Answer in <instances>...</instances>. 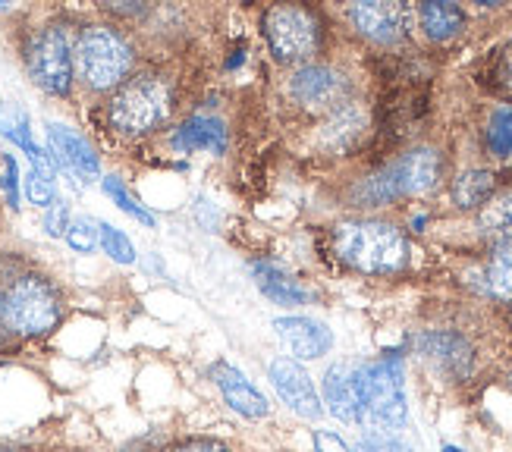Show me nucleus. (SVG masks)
Returning <instances> with one entry per match:
<instances>
[{
    "instance_id": "nucleus-16",
    "label": "nucleus",
    "mask_w": 512,
    "mask_h": 452,
    "mask_svg": "<svg viewBox=\"0 0 512 452\" xmlns=\"http://www.w3.org/2000/svg\"><path fill=\"white\" fill-rule=\"evenodd\" d=\"M355 371L359 365L340 361L324 374V396L330 405V415L340 421H355L359 418V396H355Z\"/></svg>"
},
{
    "instance_id": "nucleus-2",
    "label": "nucleus",
    "mask_w": 512,
    "mask_h": 452,
    "mask_svg": "<svg viewBox=\"0 0 512 452\" xmlns=\"http://www.w3.org/2000/svg\"><path fill=\"white\" fill-rule=\"evenodd\" d=\"M355 396H359V418L377 427L406 424V390H403V361L396 355L368 361L355 371Z\"/></svg>"
},
{
    "instance_id": "nucleus-32",
    "label": "nucleus",
    "mask_w": 512,
    "mask_h": 452,
    "mask_svg": "<svg viewBox=\"0 0 512 452\" xmlns=\"http://www.w3.org/2000/svg\"><path fill=\"white\" fill-rule=\"evenodd\" d=\"M173 452H230V449L224 443H217V440H192V443L176 446Z\"/></svg>"
},
{
    "instance_id": "nucleus-15",
    "label": "nucleus",
    "mask_w": 512,
    "mask_h": 452,
    "mask_svg": "<svg viewBox=\"0 0 512 452\" xmlns=\"http://www.w3.org/2000/svg\"><path fill=\"white\" fill-rule=\"evenodd\" d=\"M173 148L180 154H195V151H208V154H224L227 148V129L217 117H198L186 120L173 135Z\"/></svg>"
},
{
    "instance_id": "nucleus-9",
    "label": "nucleus",
    "mask_w": 512,
    "mask_h": 452,
    "mask_svg": "<svg viewBox=\"0 0 512 452\" xmlns=\"http://www.w3.org/2000/svg\"><path fill=\"white\" fill-rule=\"evenodd\" d=\"M267 374H271V383H274V390L280 393V399L296 415H302L308 421L321 418V402H318V393H315V383H311V377L305 374V368L299 365V361L277 355L271 361V368H267Z\"/></svg>"
},
{
    "instance_id": "nucleus-26",
    "label": "nucleus",
    "mask_w": 512,
    "mask_h": 452,
    "mask_svg": "<svg viewBox=\"0 0 512 452\" xmlns=\"http://www.w3.org/2000/svg\"><path fill=\"white\" fill-rule=\"evenodd\" d=\"M104 192H107L110 198L117 201V205H120V211H126L129 217L142 220L145 226H154V217H151V211H145V208L139 205V201H136V198H132V195L126 192V186L120 183L117 176H107V179H104Z\"/></svg>"
},
{
    "instance_id": "nucleus-7",
    "label": "nucleus",
    "mask_w": 512,
    "mask_h": 452,
    "mask_svg": "<svg viewBox=\"0 0 512 452\" xmlns=\"http://www.w3.org/2000/svg\"><path fill=\"white\" fill-rule=\"evenodd\" d=\"M264 38L271 44V51L280 63H299L308 60L321 44L318 19L305 7H271L264 16Z\"/></svg>"
},
{
    "instance_id": "nucleus-35",
    "label": "nucleus",
    "mask_w": 512,
    "mask_h": 452,
    "mask_svg": "<svg viewBox=\"0 0 512 452\" xmlns=\"http://www.w3.org/2000/svg\"><path fill=\"white\" fill-rule=\"evenodd\" d=\"M359 452H381V449H377V446H371L368 440H362V446H359Z\"/></svg>"
},
{
    "instance_id": "nucleus-12",
    "label": "nucleus",
    "mask_w": 512,
    "mask_h": 452,
    "mask_svg": "<svg viewBox=\"0 0 512 452\" xmlns=\"http://www.w3.org/2000/svg\"><path fill=\"white\" fill-rule=\"evenodd\" d=\"M274 330L280 333V339L286 343V349L293 352L296 358H321L330 352L333 346V333L321 324V321H311V318H277Z\"/></svg>"
},
{
    "instance_id": "nucleus-31",
    "label": "nucleus",
    "mask_w": 512,
    "mask_h": 452,
    "mask_svg": "<svg viewBox=\"0 0 512 452\" xmlns=\"http://www.w3.org/2000/svg\"><path fill=\"white\" fill-rule=\"evenodd\" d=\"M315 449L318 452H352L337 434H330V431H315Z\"/></svg>"
},
{
    "instance_id": "nucleus-19",
    "label": "nucleus",
    "mask_w": 512,
    "mask_h": 452,
    "mask_svg": "<svg viewBox=\"0 0 512 452\" xmlns=\"http://www.w3.org/2000/svg\"><path fill=\"white\" fill-rule=\"evenodd\" d=\"M418 13H421V26H425L428 38L434 41H447L459 35L465 26V13L456 4H440V0H434V4H421Z\"/></svg>"
},
{
    "instance_id": "nucleus-11",
    "label": "nucleus",
    "mask_w": 512,
    "mask_h": 452,
    "mask_svg": "<svg viewBox=\"0 0 512 452\" xmlns=\"http://www.w3.org/2000/svg\"><path fill=\"white\" fill-rule=\"evenodd\" d=\"M352 26L359 29L371 41H399L406 35V7L403 4H387V0H362V4L349 7Z\"/></svg>"
},
{
    "instance_id": "nucleus-28",
    "label": "nucleus",
    "mask_w": 512,
    "mask_h": 452,
    "mask_svg": "<svg viewBox=\"0 0 512 452\" xmlns=\"http://www.w3.org/2000/svg\"><path fill=\"white\" fill-rule=\"evenodd\" d=\"M26 195H29V201L32 205H54V183H51V176L48 173H41V170H32L29 176H26Z\"/></svg>"
},
{
    "instance_id": "nucleus-17",
    "label": "nucleus",
    "mask_w": 512,
    "mask_h": 452,
    "mask_svg": "<svg viewBox=\"0 0 512 452\" xmlns=\"http://www.w3.org/2000/svg\"><path fill=\"white\" fill-rule=\"evenodd\" d=\"M478 289H484L487 296L494 299H512V239H503L500 245H494L491 258L481 267L478 274Z\"/></svg>"
},
{
    "instance_id": "nucleus-34",
    "label": "nucleus",
    "mask_w": 512,
    "mask_h": 452,
    "mask_svg": "<svg viewBox=\"0 0 512 452\" xmlns=\"http://www.w3.org/2000/svg\"><path fill=\"white\" fill-rule=\"evenodd\" d=\"M4 186L10 192V205L16 208V161H13V157H7V179H4Z\"/></svg>"
},
{
    "instance_id": "nucleus-5",
    "label": "nucleus",
    "mask_w": 512,
    "mask_h": 452,
    "mask_svg": "<svg viewBox=\"0 0 512 452\" xmlns=\"http://www.w3.org/2000/svg\"><path fill=\"white\" fill-rule=\"evenodd\" d=\"M170 107V85L158 76H139L129 79L117 92V98L110 101V123L126 135H142L161 126L170 117Z\"/></svg>"
},
{
    "instance_id": "nucleus-10",
    "label": "nucleus",
    "mask_w": 512,
    "mask_h": 452,
    "mask_svg": "<svg viewBox=\"0 0 512 452\" xmlns=\"http://www.w3.org/2000/svg\"><path fill=\"white\" fill-rule=\"evenodd\" d=\"M346 92H349L346 76L330 70V66H302L299 73H293V82H289V95L308 110L337 107L343 104Z\"/></svg>"
},
{
    "instance_id": "nucleus-29",
    "label": "nucleus",
    "mask_w": 512,
    "mask_h": 452,
    "mask_svg": "<svg viewBox=\"0 0 512 452\" xmlns=\"http://www.w3.org/2000/svg\"><path fill=\"white\" fill-rule=\"evenodd\" d=\"M66 226H70V208L63 201H54V205H48V214H44V230L51 236H66Z\"/></svg>"
},
{
    "instance_id": "nucleus-3",
    "label": "nucleus",
    "mask_w": 512,
    "mask_h": 452,
    "mask_svg": "<svg viewBox=\"0 0 512 452\" xmlns=\"http://www.w3.org/2000/svg\"><path fill=\"white\" fill-rule=\"evenodd\" d=\"M440 179V157L431 148H415L399 157L396 164L384 167L377 176L365 179L362 189L355 192L365 205H387L403 195H421L431 192Z\"/></svg>"
},
{
    "instance_id": "nucleus-21",
    "label": "nucleus",
    "mask_w": 512,
    "mask_h": 452,
    "mask_svg": "<svg viewBox=\"0 0 512 452\" xmlns=\"http://www.w3.org/2000/svg\"><path fill=\"white\" fill-rule=\"evenodd\" d=\"M494 195V173L487 170H469L456 179L453 186V201L459 208H478V205H487Z\"/></svg>"
},
{
    "instance_id": "nucleus-33",
    "label": "nucleus",
    "mask_w": 512,
    "mask_h": 452,
    "mask_svg": "<svg viewBox=\"0 0 512 452\" xmlns=\"http://www.w3.org/2000/svg\"><path fill=\"white\" fill-rule=\"evenodd\" d=\"M368 443H371V446H377V449H381V452H415L412 446L399 443V440H393V437H384V434H377V437H368Z\"/></svg>"
},
{
    "instance_id": "nucleus-14",
    "label": "nucleus",
    "mask_w": 512,
    "mask_h": 452,
    "mask_svg": "<svg viewBox=\"0 0 512 452\" xmlns=\"http://www.w3.org/2000/svg\"><path fill=\"white\" fill-rule=\"evenodd\" d=\"M211 377H214V383L220 387V393H224V399L233 412L246 415V418H264L267 415V399L252 387L242 371H236L233 365H227V361H217V365L211 368Z\"/></svg>"
},
{
    "instance_id": "nucleus-30",
    "label": "nucleus",
    "mask_w": 512,
    "mask_h": 452,
    "mask_svg": "<svg viewBox=\"0 0 512 452\" xmlns=\"http://www.w3.org/2000/svg\"><path fill=\"white\" fill-rule=\"evenodd\" d=\"M494 76H497V85L503 88V92H506V95H512V41H509L506 48L500 51Z\"/></svg>"
},
{
    "instance_id": "nucleus-24",
    "label": "nucleus",
    "mask_w": 512,
    "mask_h": 452,
    "mask_svg": "<svg viewBox=\"0 0 512 452\" xmlns=\"http://www.w3.org/2000/svg\"><path fill=\"white\" fill-rule=\"evenodd\" d=\"M98 239L104 245V252L120 261V264H132L136 261V248H132V242L126 239V233H120L117 226H107V223H98Z\"/></svg>"
},
{
    "instance_id": "nucleus-1",
    "label": "nucleus",
    "mask_w": 512,
    "mask_h": 452,
    "mask_svg": "<svg viewBox=\"0 0 512 452\" xmlns=\"http://www.w3.org/2000/svg\"><path fill=\"white\" fill-rule=\"evenodd\" d=\"M337 255L362 274H396L409 261V242L393 223L349 220L333 233Z\"/></svg>"
},
{
    "instance_id": "nucleus-13",
    "label": "nucleus",
    "mask_w": 512,
    "mask_h": 452,
    "mask_svg": "<svg viewBox=\"0 0 512 452\" xmlns=\"http://www.w3.org/2000/svg\"><path fill=\"white\" fill-rule=\"evenodd\" d=\"M48 139H51V151L57 161L73 170L76 176L82 179H95L101 173V164H98V154L95 148L88 145L79 132H73L70 126H60V123H51L48 126Z\"/></svg>"
},
{
    "instance_id": "nucleus-22",
    "label": "nucleus",
    "mask_w": 512,
    "mask_h": 452,
    "mask_svg": "<svg viewBox=\"0 0 512 452\" xmlns=\"http://www.w3.org/2000/svg\"><path fill=\"white\" fill-rule=\"evenodd\" d=\"M478 226H481V233L497 236L500 242L512 239V192H503L487 201L484 211L478 214Z\"/></svg>"
},
{
    "instance_id": "nucleus-18",
    "label": "nucleus",
    "mask_w": 512,
    "mask_h": 452,
    "mask_svg": "<svg viewBox=\"0 0 512 452\" xmlns=\"http://www.w3.org/2000/svg\"><path fill=\"white\" fill-rule=\"evenodd\" d=\"M255 277H258V286L267 299H274L277 305H302L308 299V292L293 280L286 277L277 264H255Z\"/></svg>"
},
{
    "instance_id": "nucleus-27",
    "label": "nucleus",
    "mask_w": 512,
    "mask_h": 452,
    "mask_svg": "<svg viewBox=\"0 0 512 452\" xmlns=\"http://www.w3.org/2000/svg\"><path fill=\"white\" fill-rule=\"evenodd\" d=\"M66 242H70V248H76V252H92L98 245V226L92 220H76L66 226Z\"/></svg>"
},
{
    "instance_id": "nucleus-20",
    "label": "nucleus",
    "mask_w": 512,
    "mask_h": 452,
    "mask_svg": "<svg viewBox=\"0 0 512 452\" xmlns=\"http://www.w3.org/2000/svg\"><path fill=\"white\" fill-rule=\"evenodd\" d=\"M365 129V113L359 107H343L330 117V123L321 132V142L330 148H349Z\"/></svg>"
},
{
    "instance_id": "nucleus-4",
    "label": "nucleus",
    "mask_w": 512,
    "mask_h": 452,
    "mask_svg": "<svg viewBox=\"0 0 512 452\" xmlns=\"http://www.w3.org/2000/svg\"><path fill=\"white\" fill-rule=\"evenodd\" d=\"M76 70L85 79L88 88L95 92H104V88L120 85L129 70H132V51L123 41V35H117L107 26H92L85 29L76 41Z\"/></svg>"
},
{
    "instance_id": "nucleus-8",
    "label": "nucleus",
    "mask_w": 512,
    "mask_h": 452,
    "mask_svg": "<svg viewBox=\"0 0 512 452\" xmlns=\"http://www.w3.org/2000/svg\"><path fill=\"white\" fill-rule=\"evenodd\" d=\"M26 63L32 79L51 95H66L73 82V48H70V35H66L60 26H48L41 29L29 51H26Z\"/></svg>"
},
{
    "instance_id": "nucleus-36",
    "label": "nucleus",
    "mask_w": 512,
    "mask_h": 452,
    "mask_svg": "<svg viewBox=\"0 0 512 452\" xmlns=\"http://www.w3.org/2000/svg\"><path fill=\"white\" fill-rule=\"evenodd\" d=\"M443 452H462V449H456V446H443Z\"/></svg>"
},
{
    "instance_id": "nucleus-25",
    "label": "nucleus",
    "mask_w": 512,
    "mask_h": 452,
    "mask_svg": "<svg viewBox=\"0 0 512 452\" xmlns=\"http://www.w3.org/2000/svg\"><path fill=\"white\" fill-rule=\"evenodd\" d=\"M487 142H491V151L506 157L512 154V107H500L491 120V129H487Z\"/></svg>"
},
{
    "instance_id": "nucleus-23",
    "label": "nucleus",
    "mask_w": 512,
    "mask_h": 452,
    "mask_svg": "<svg viewBox=\"0 0 512 452\" xmlns=\"http://www.w3.org/2000/svg\"><path fill=\"white\" fill-rule=\"evenodd\" d=\"M418 346L425 349L428 355H434V358H440V361H447L450 368H456V361H459V368L465 371V368H469V361H472V349L465 346L459 336H440V333H434V336H421V339H418Z\"/></svg>"
},
{
    "instance_id": "nucleus-6",
    "label": "nucleus",
    "mask_w": 512,
    "mask_h": 452,
    "mask_svg": "<svg viewBox=\"0 0 512 452\" xmlns=\"http://www.w3.org/2000/svg\"><path fill=\"white\" fill-rule=\"evenodd\" d=\"M57 318H60L57 292L51 289L48 280H41V277L16 280L4 292V299H0V321L22 336L48 333L57 324Z\"/></svg>"
}]
</instances>
